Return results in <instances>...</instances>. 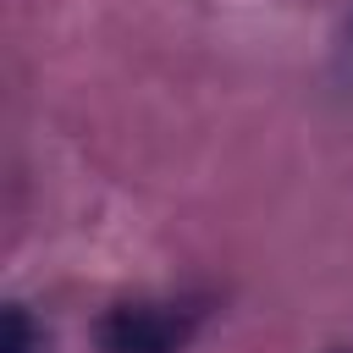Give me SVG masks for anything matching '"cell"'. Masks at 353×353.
<instances>
[{
	"instance_id": "3957f363",
	"label": "cell",
	"mask_w": 353,
	"mask_h": 353,
	"mask_svg": "<svg viewBox=\"0 0 353 353\" xmlns=\"http://www.w3.org/2000/svg\"><path fill=\"white\" fill-rule=\"evenodd\" d=\"M347 50H353V11H347Z\"/></svg>"
},
{
	"instance_id": "277c9868",
	"label": "cell",
	"mask_w": 353,
	"mask_h": 353,
	"mask_svg": "<svg viewBox=\"0 0 353 353\" xmlns=\"http://www.w3.org/2000/svg\"><path fill=\"white\" fill-rule=\"evenodd\" d=\"M331 353H353V347H331Z\"/></svg>"
},
{
	"instance_id": "6da1fadb",
	"label": "cell",
	"mask_w": 353,
	"mask_h": 353,
	"mask_svg": "<svg viewBox=\"0 0 353 353\" xmlns=\"http://www.w3.org/2000/svg\"><path fill=\"white\" fill-rule=\"evenodd\" d=\"M204 325L199 298H127L94 325L99 353H182Z\"/></svg>"
},
{
	"instance_id": "7a4b0ae2",
	"label": "cell",
	"mask_w": 353,
	"mask_h": 353,
	"mask_svg": "<svg viewBox=\"0 0 353 353\" xmlns=\"http://www.w3.org/2000/svg\"><path fill=\"white\" fill-rule=\"evenodd\" d=\"M6 353H50V336L28 314V303H11L6 309Z\"/></svg>"
}]
</instances>
